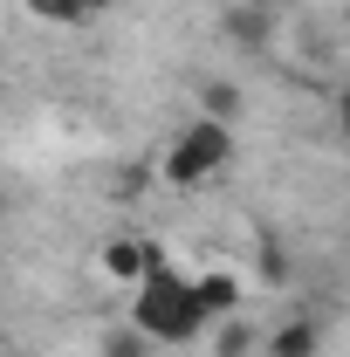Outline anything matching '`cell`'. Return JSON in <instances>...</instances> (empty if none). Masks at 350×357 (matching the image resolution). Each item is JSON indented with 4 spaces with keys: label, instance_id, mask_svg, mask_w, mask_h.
Masks as SVG:
<instances>
[{
    "label": "cell",
    "instance_id": "obj_9",
    "mask_svg": "<svg viewBox=\"0 0 350 357\" xmlns=\"http://www.w3.org/2000/svg\"><path fill=\"white\" fill-rule=\"evenodd\" d=\"M241 110H248V96H241V83H227V76H213V83L199 89V117H220V124H241Z\"/></svg>",
    "mask_w": 350,
    "mask_h": 357
},
{
    "label": "cell",
    "instance_id": "obj_4",
    "mask_svg": "<svg viewBox=\"0 0 350 357\" xmlns=\"http://www.w3.org/2000/svg\"><path fill=\"white\" fill-rule=\"evenodd\" d=\"M220 35L241 48V55H261V48H275V7H261V0L227 7V14H220Z\"/></svg>",
    "mask_w": 350,
    "mask_h": 357
},
{
    "label": "cell",
    "instance_id": "obj_1",
    "mask_svg": "<svg viewBox=\"0 0 350 357\" xmlns=\"http://www.w3.org/2000/svg\"><path fill=\"white\" fill-rule=\"evenodd\" d=\"M131 323L151 337V344H199V337H213V316H206V303H199L192 275H178L172 261L131 296Z\"/></svg>",
    "mask_w": 350,
    "mask_h": 357
},
{
    "label": "cell",
    "instance_id": "obj_8",
    "mask_svg": "<svg viewBox=\"0 0 350 357\" xmlns=\"http://www.w3.org/2000/svg\"><path fill=\"white\" fill-rule=\"evenodd\" d=\"M254 275H261V289H289V282H296V261H289V241H282V234H261Z\"/></svg>",
    "mask_w": 350,
    "mask_h": 357
},
{
    "label": "cell",
    "instance_id": "obj_14",
    "mask_svg": "<svg viewBox=\"0 0 350 357\" xmlns=\"http://www.w3.org/2000/svg\"><path fill=\"white\" fill-rule=\"evenodd\" d=\"M344 241H350V227H344Z\"/></svg>",
    "mask_w": 350,
    "mask_h": 357
},
{
    "label": "cell",
    "instance_id": "obj_12",
    "mask_svg": "<svg viewBox=\"0 0 350 357\" xmlns=\"http://www.w3.org/2000/svg\"><path fill=\"white\" fill-rule=\"evenodd\" d=\"M337 137H344V144H350V83L337 89Z\"/></svg>",
    "mask_w": 350,
    "mask_h": 357
},
{
    "label": "cell",
    "instance_id": "obj_6",
    "mask_svg": "<svg viewBox=\"0 0 350 357\" xmlns=\"http://www.w3.org/2000/svg\"><path fill=\"white\" fill-rule=\"evenodd\" d=\"M192 289H199V303H206V316H213V323L241 316V296H248V282H241L234 268H206V275H192Z\"/></svg>",
    "mask_w": 350,
    "mask_h": 357
},
{
    "label": "cell",
    "instance_id": "obj_2",
    "mask_svg": "<svg viewBox=\"0 0 350 357\" xmlns=\"http://www.w3.org/2000/svg\"><path fill=\"white\" fill-rule=\"evenodd\" d=\"M227 165H234V124L192 117V124L172 137V151H165V185H172V192H199V185H213Z\"/></svg>",
    "mask_w": 350,
    "mask_h": 357
},
{
    "label": "cell",
    "instance_id": "obj_11",
    "mask_svg": "<svg viewBox=\"0 0 350 357\" xmlns=\"http://www.w3.org/2000/svg\"><path fill=\"white\" fill-rule=\"evenodd\" d=\"M96 357H151V337H144L137 323H124V330L103 337V351H96Z\"/></svg>",
    "mask_w": 350,
    "mask_h": 357
},
{
    "label": "cell",
    "instance_id": "obj_13",
    "mask_svg": "<svg viewBox=\"0 0 350 357\" xmlns=\"http://www.w3.org/2000/svg\"><path fill=\"white\" fill-rule=\"evenodd\" d=\"M83 7H89V21H96V14H110V7H117V0H83Z\"/></svg>",
    "mask_w": 350,
    "mask_h": 357
},
{
    "label": "cell",
    "instance_id": "obj_15",
    "mask_svg": "<svg viewBox=\"0 0 350 357\" xmlns=\"http://www.w3.org/2000/svg\"><path fill=\"white\" fill-rule=\"evenodd\" d=\"M344 7H350V0H344Z\"/></svg>",
    "mask_w": 350,
    "mask_h": 357
},
{
    "label": "cell",
    "instance_id": "obj_7",
    "mask_svg": "<svg viewBox=\"0 0 350 357\" xmlns=\"http://www.w3.org/2000/svg\"><path fill=\"white\" fill-rule=\"evenodd\" d=\"M268 344V330H254L248 316H227V323H213V357H254Z\"/></svg>",
    "mask_w": 350,
    "mask_h": 357
},
{
    "label": "cell",
    "instance_id": "obj_10",
    "mask_svg": "<svg viewBox=\"0 0 350 357\" xmlns=\"http://www.w3.org/2000/svg\"><path fill=\"white\" fill-rule=\"evenodd\" d=\"M28 14H35V21H48V28H83V21H89L83 0H28Z\"/></svg>",
    "mask_w": 350,
    "mask_h": 357
},
{
    "label": "cell",
    "instance_id": "obj_5",
    "mask_svg": "<svg viewBox=\"0 0 350 357\" xmlns=\"http://www.w3.org/2000/svg\"><path fill=\"white\" fill-rule=\"evenodd\" d=\"M323 344H330L323 316H282V323L268 330L261 357H323Z\"/></svg>",
    "mask_w": 350,
    "mask_h": 357
},
{
    "label": "cell",
    "instance_id": "obj_3",
    "mask_svg": "<svg viewBox=\"0 0 350 357\" xmlns=\"http://www.w3.org/2000/svg\"><path fill=\"white\" fill-rule=\"evenodd\" d=\"M96 268H103V282H117V289H131V296H137V289L165 268V248L144 241V234H110L103 255H96Z\"/></svg>",
    "mask_w": 350,
    "mask_h": 357
}]
</instances>
